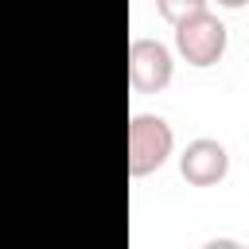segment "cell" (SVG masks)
Listing matches in <instances>:
<instances>
[{"label":"cell","instance_id":"1","mask_svg":"<svg viewBox=\"0 0 249 249\" xmlns=\"http://www.w3.org/2000/svg\"><path fill=\"white\" fill-rule=\"evenodd\" d=\"M171 148H175V132L163 117L132 113V121H128V175L132 179H144V175L160 171L167 163Z\"/></svg>","mask_w":249,"mask_h":249},{"label":"cell","instance_id":"2","mask_svg":"<svg viewBox=\"0 0 249 249\" xmlns=\"http://www.w3.org/2000/svg\"><path fill=\"white\" fill-rule=\"evenodd\" d=\"M226 43H230V31L210 8H202V12L175 23V51L191 66H214L226 54Z\"/></svg>","mask_w":249,"mask_h":249},{"label":"cell","instance_id":"3","mask_svg":"<svg viewBox=\"0 0 249 249\" xmlns=\"http://www.w3.org/2000/svg\"><path fill=\"white\" fill-rule=\"evenodd\" d=\"M171 74H175V62H171V51L160 39L136 35L128 43V86L136 93H160V89H167Z\"/></svg>","mask_w":249,"mask_h":249},{"label":"cell","instance_id":"4","mask_svg":"<svg viewBox=\"0 0 249 249\" xmlns=\"http://www.w3.org/2000/svg\"><path fill=\"white\" fill-rule=\"evenodd\" d=\"M179 175L191 187H214L230 175V152L226 144H218L214 136H198L183 148L179 156Z\"/></svg>","mask_w":249,"mask_h":249},{"label":"cell","instance_id":"5","mask_svg":"<svg viewBox=\"0 0 249 249\" xmlns=\"http://www.w3.org/2000/svg\"><path fill=\"white\" fill-rule=\"evenodd\" d=\"M210 0H156V12L175 27L179 19H187V16H195V12H202Z\"/></svg>","mask_w":249,"mask_h":249},{"label":"cell","instance_id":"6","mask_svg":"<svg viewBox=\"0 0 249 249\" xmlns=\"http://www.w3.org/2000/svg\"><path fill=\"white\" fill-rule=\"evenodd\" d=\"M245 4H249V0H218V8H230V12H233V8H245Z\"/></svg>","mask_w":249,"mask_h":249}]
</instances>
